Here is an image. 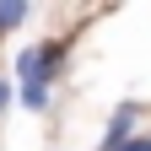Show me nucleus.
<instances>
[{
  "label": "nucleus",
  "instance_id": "3",
  "mask_svg": "<svg viewBox=\"0 0 151 151\" xmlns=\"http://www.w3.org/2000/svg\"><path fill=\"white\" fill-rule=\"evenodd\" d=\"M124 151H151V135H140V140H124Z\"/></svg>",
  "mask_w": 151,
  "mask_h": 151
},
{
  "label": "nucleus",
  "instance_id": "1",
  "mask_svg": "<svg viewBox=\"0 0 151 151\" xmlns=\"http://www.w3.org/2000/svg\"><path fill=\"white\" fill-rule=\"evenodd\" d=\"M129 124H135V108H119V113H113V124H108V135H103V151H124Z\"/></svg>",
  "mask_w": 151,
  "mask_h": 151
},
{
  "label": "nucleus",
  "instance_id": "2",
  "mask_svg": "<svg viewBox=\"0 0 151 151\" xmlns=\"http://www.w3.org/2000/svg\"><path fill=\"white\" fill-rule=\"evenodd\" d=\"M22 16H27V6H22V0H11V6H0V32H6V27H16Z\"/></svg>",
  "mask_w": 151,
  "mask_h": 151
},
{
  "label": "nucleus",
  "instance_id": "4",
  "mask_svg": "<svg viewBox=\"0 0 151 151\" xmlns=\"http://www.w3.org/2000/svg\"><path fill=\"white\" fill-rule=\"evenodd\" d=\"M6 103H11V86H6V81H0V113H6Z\"/></svg>",
  "mask_w": 151,
  "mask_h": 151
}]
</instances>
